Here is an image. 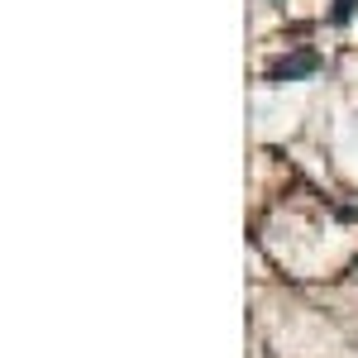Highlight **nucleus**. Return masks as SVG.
<instances>
[{
	"label": "nucleus",
	"mask_w": 358,
	"mask_h": 358,
	"mask_svg": "<svg viewBox=\"0 0 358 358\" xmlns=\"http://www.w3.org/2000/svg\"><path fill=\"white\" fill-rule=\"evenodd\" d=\"M315 72H320L315 53H287L268 67V82H301V77H315Z\"/></svg>",
	"instance_id": "obj_1"
},
{
	"label": "nucleus",
	"mask_w": 358,
	"mask_h": 358,
	"mask_svg": "<svg viewBox=\"0 0 358 358\" xmlns=\"http://www.w3.org/2000/svg\"><path fill=\"white\" fill-rule=\"evenodd\" d=\"M354 5H358V0H334L330 24H349V20H354Z\"/></svg>",
	"instance_id": "obj_2"
}]
</instances>
